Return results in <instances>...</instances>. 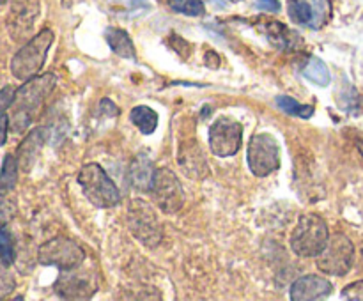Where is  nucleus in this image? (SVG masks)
<instances>
[{
    "mask_svg": "<svg viewBox=\"0 0 363 301\" xmlns=\"http://www.w3.org/2000/svg\"><path fill=\"white\" fill-rule=\"evenodd\" d=\"M55 74L46 73L41 76H32L16 91V98L13 103V130L16 133L23 131L30 124L32 117L38 112L39 106L45 103L50 92L55 87Z\"/></svg>",
    "mask_w": 363,
    "mask_h": 301,
    "instance_id": "nucleus-1",
    "label": "nucleus"
},
{
    "mask_svg": "<svg viewBox=\"0 0 363 301\" xmlns=\"http://www.w3.org/2000/svg\"><path fill=\"white\" fill-rule=\"evenodd\" d=\"M78 183H80L85 197L96 208L108 209L121 202V193L117 190L116 183L110 179L108 174L98 163H89V165H85L80 170V174H78Z\"/></svg>",
    "mask_w": 363,
    "mask_h": 301,
    "instance_id": "nucleus-2",
    "label": "nucleus"
},
{
    "mask_svg": "<svg viewBox=\"0 0 363 301\" xmlns=\"http://www.w3.org/2000/svg\"><path fill=\"white\" fill-rule=\"evenodd\" d=\"M126 223L130 232L140 241L144 246L156 248L163 239V227L158 215L149 202L135 198L130 202L126 212Z\"/></svg>",
    "mask_w": 363,
    "mask_h": 301,
    "instance_id": "nucleus-3",
    "label": "nucleus"
},
{
    "mask_svg": "<svg viewBox=\"0 0 363 301\" xmlns=\"http://www.w3.org/2000/svg\"><path fill=\"white\" fill-rule=\"evenodd\" d=\"M53 42V32L45 28L39 34H35L20 52L11 60V73L18 80H28L35 76L43 66H45L46 55Z\"/></svg>",
    "mask_w": 363,
    "mask_h": 301,
    "instance_id": "nucleus-4",
    "label": "nucleus"
},
{
    "mask_svg": "<svg viewBox=\"0 0 363 301\" xmlns=\"http://www.w3.org/2000/svg\"><path fill=\"white\" fill-rule=\"evenodd\" d=\"M330 239L328 227L318 215H303L291 236V248L300 257H318Z\"/></svg>",
    "mask_w": 363,
    "mask_h": 301,
    "instance_id": "nucleus-5",
    "label": "nucleus"
},
{
    "mask_svg": "<svg viewBox=\"0 0 363 301\" xmlns=\"http://www.w3.org/2000/svg\"><path fill=\"white\" fill-rule=\"evenodd\" d=\"M354 248L350 237L344 234H333L328 243L318 255V268L326 275L344 276L353 266Z\"/></svg>",
    "mask_w": 363,
    "mask_h": 301,
    "instance_id": "nucleus-6",
    "label": "nucleus"
},
{
    "mask_svg": "<svg viewBox=\"0 0 363 301\" xmlns=\"http://www.w3.org/2000/svg\"><path fill=\"white\" fill-rule=\"evenodd\" d=\"M248 166L257 177H266L280 166V147L268 133L254 135L248 144Z\"/></svg>",
    "mask_w": 363,
    "mask_h": 301,
    "instance_id": "nucleus-7",
    "label": "nucleus"
},
{
    "mask_svg": "<svg viewBox=\"0 0 363 301\" xmlns=\"http://www.w3.org/2000/svg\"><path fill=\"white\" fill-rule=\"evenodd\" d=\"M84 259V248L69 237H55L39 248V262L45 266H57L59 269L78 268Z\"/></svg>",
    "mask_w": 363,
    "mask_h": 301,
    "instance_id": "nucleus-8",
    "label": "nucleus"
},
{
    "mask_svg": "<svg viewBox=\"0 0 363 301\" xmlns=\"http://www.w3.org/2000/svg\"><path fill=\"white\" fill-rule=\"evenodd\" d=\"M149 191L155 197V202L158 204V208H162V211L169 212V215H174V212H177L183 208V186H181L179 179H177L172 170H155Z\"/></svg>",
    "mask_w": 363,
    "mask_h": 301,
    "instance_id": "nucleus-9",
    "label": "nucleus"
},
{
    "mask_svg": "<svg viewBox=\"0 0 363 301\" xmlns=\"http://www.w3.org/2000/svg\"><path fill=\"white\" fill-rule=\"evenodd\" d=\"M98 290V276L92 271H82L80 266L62 269L55 282V293L64 300H89Z\"/></svg>",
    "mask_w": 363,
    "mask_h": 301,
    "instance_id": "nucleus-10",
    "label": "nucleus"
},
{
    "mask_svg": "<svg viewBox=\"0 0 363 301\" xmlns=\"http://www.w3.org/2000/svg\"><path fill=\"white\" fill-rule=\"evenodd\" d=\"M243 126L233 119H218L209 130V147L215 156L229 158L241 147Z\"/></svg>",
    "mask_w": 363,
    "mask_h": 301,
    "instance_id": "nucleus-11",
    "label": "nucleus"
},
{
    "mask_svg": "<svg viewBox=\"0 0 363 301\" xmlns=\"http://www.w3.org/2000/svg\"><path fill=\"white\" fill-rule=\"evenodd\" d=\"M287 13L294 23L321 28L332 16V4L330 0H289Z\"/></svg>",
    "mask_w": 363,
    "mask_h": 301,
    "instance_id": "nucleus-12",
    "label": "nucleus"
},
{
    "mask_svg": "<svg viewBox=\"0 0 363 301\" xmlns=\"http://www.w3.org/2000/svg\"><path fill=\"white\" fill-rule=\"evenodd\" d=\"M39 16L38 0H13L9 16H7V28L13 39L20 41L32 32L35 18Z\"/></svg>",
    "mask_w": 363,
    "mask_h": 301,
    "instance_id": "nucleus-13",
    "label": "nucleus"
},
{
    "mask_svg": "<svg viewBox=\"0 0 363 301\" xmlns=\"http://www.w3.org/2000/svg\"><path fill=\"white\" fill-rule=\"evenodd\" d=\"M333 290V285L330 280L323 278L318 275L301 276L300 280L293 283L291 287V300L294 301H311L321 300V297L330 296Z\"/></svg>",
    "mask_w": 363,
    "mask_h": 301,
    "instance_id": "nucleus-14",
    "label": "nucleus"
},
{
    "mask_svg": "<svg viewBox=\"0 0 363 301\" xmlns=\"http://www.w3.org/2000/svg\"><path fill=\"white\" fill-rule=\"evenodd\" d=\"M45 137H46V131L43 127H35L32 130L30 133L25 137V140L21 142L20 147H18V165L28 172L32 169V165L35 163L38 159L39 152H41L43 144H45Z\"/></svg>",
    "mask_w": 363,
    "mask_h": 301,
    "instance_id": "nucleus-15",
    "label": "nucleus"
},
{
    "mask_svg": "<svg viewBox=\"0 0 363 301\" xmlns=\"http://www.w3.org/2000/svg\"><path fill=\"white\" fill-rule=\"evenodd\" d=\"M152 176H155V165L149 159L147 154H138L137 158L131 161L130 170H128V177H130V183L135 190L140 191H149L151 188Z\"/></svg>",
    "mask_w": 363,
    "mask_h": 301,
    "instance_id": "nucleus-16",
    "label": "nucleus"
},
{
    "mask_svg": "<svg viewBox=\"0 0 363 301\" xmlns=\"http://www.w3.org/2000/svg\"><path fill=\"white\" fill-rule=\"evenodd\" d=\"M266 34H268L269 41L273 42L275 46L282 50H294L298 48V45L301 42L300 35L294 34L293 30L282 25L280 21H269L266 25Z\"/></svg>",
    "mask_w": 363,
    "mask_h": 301,
    "instance_id": "nucleus-17",
    "label": "nucleus"
},
{
    "mask_svg": "<svg viewBox=\"0 0 363 301\" xmlns=\"http://www.w3.org/2000/svg\"><path fill=\"white\" fill-rule=\"evenodd\" d=\"M106 42L112 48L116 55L124 57V59H135V46L131 41L130 34L121 28H108L106 30Z\"/></svg>",
    "mask_w": 363,
    "mask_h": 301,
    "instance_id": "nucleus-18",
    "label": "nucleus"
},
{
    "mask_svg": "<svg viewBox=\"0 0 363 301\" xmlns=\"http://www.w3.org/2000/svg\"><path fill=\"white\" fill-rule=\"evenodd\" d=\"M130 119L144 135L155 133L156 126H158V113L145 105L135 106L130 113Z\"/></svg>",
    "mask_w": 363,
    "mask_h": 301,
    "instance_id": "nucleus-19",
    "label": "nucleus"
},
{
    "mask_svg": "<svg viewBox=\"0 0 363 301\" xmlns=\"http://www.w3.org/2000/svg\"><path fill=\"white\" fill-rule=\"evenodd\" d=\"M303 76L307 80H311L312 84L321 85V87H326L330 84V80H332L326 64L321 59H318V57H311L307 60V64L303 66Z\"/></svg>",
    "mask_w": 363,
    "mask_h": 301,
    "instance_id": "nucleus-20",
    "label": "nucleus"
},
{
    "mask_svg": "<svg viewBox=\"0 0 363 301\" xmlns=\"http://www.w3.org/2000/svg\"><path fill=\"white\" fill-rule=\"evenodd\" d=\"M18 159L13 154H7L4 158L2 172H0V195H7L14 190L18 181Z\"/></svg>",
    "mask_w": 363,
    "mask_h": 301,
    "instance_id": "nucleus-21",
    "label": "nucleus"
},
{
    "mask_svg": "<svg viewBox=\"0 0 363 301\" xmlns=\"http://www.w3.org/2000/svg\"><path fill=\"white\" fill-rule=\"evenodd\" d=\"M275 103L279 105V108L282 110V112L289 113V115L301 117V119H308V117L314 115V106L301 105V103L289 98V96H279V98L275 99Z\"/></svg>",
    "mask_w": 363,
    "mask_h": 301,
    "instance_id": "nucleus-22",
    "label": "nucleus"
},
{
    "mask_svg": "<svg viewBox=\"0 0 363 301\" xmlns=\"http://www.w3.org/2000/svg\"><path fill=\"white\" fill-rule=\"evenodd\" d=\"M169 6L176 13L186 14V16H202L206 13L202 0H169Z\"/></svg>",
    "mask_w": 363,
    "mask_h": 301,
    "instance_id": "nucleus-23",
    "label": "nucleus"
},
{
    "mask_svg": "<svg viewBox=\"0 0 363 301\" xmlns=\"http://www.w3.org/2000/svg\"><path fill=\"white\" fill-rule=\"evenodd\" d=\"M7 268H9V266L4 264V262L0 261V300L9 296V294L14 290V287H16L13 273H11Z\"/></svg>",
    "mask_w": 363,
    "mask_h": 301,
    "instance_id": "nucleus-24",
    "label": "nucleus"
},
{
    "mask_svg": "<svg viewBox=\"0 0 363 301\" xmlns=\"http://www.w3.org/2000/svg\"><path fill=\"white\" fill-rule=\"evenodd\" d=\"M0 261L7 266H11L14 262L13 241H11L9 234L2 229H0Z\"/></svg>",
    "mask_w": 363,
    "mask_h": 301,
    "instance_id": "nucleus-25",
    "label": "nucleus"
},
{
    "mask_svg": "<svg viewBox=\"0 0 363 301\" xmlns=\"http://www.w3.org/2000/svg\"><path fill=\"white\" fill-rule=\"evenodd\" d=\"M14 212H16L14 202L9 200L6 195H0V229H4L13 220Z\"/></svg>",
    "mask_w": 363,
    "mask_h": 301,
    "instance_id": "nucleus-26",
    "label": "nucleus"
},
{
    "mask_svg": "<svg viewBox=\"0 0 363 301\" xmlns=\"http://www.w3.org/2000/svg\"><path fill=\"white\" fill-rule=\"evenodd\" d=\"M169 45H170V48H172L177 55L183 57V59H188V57H190L191 45L188 41H184L183 38H179V35H176V34L170 35Z\"/></svg>",
    "mask_w": 363,
    "mask_h": 301,
    "instance_id": "nucleus-27",
    "label": "nucleus"
},
{
    "mask_svg": "<svg viewBox=\"0 0 363 301\" xmlns=\"http://www.w3.org/2000/svg\"><path fill=\"white\" fill-rule=\"evenodd\" d=\"M14 98H16V89L11 87V85H7V87H4L2 91H0V115H2L7 108L13 106Z\"/></svg>",
    "mask_w": 363,
    "mask_h": 301,
    "instance_id": "nucleus-28",
    "label": "nucleus"
},
{
    "mask_svg": "<svg viewBox=\"0 0 363 301\" xmlns=\"http://www.w3.org/2000/svg\"><path fill=\"white\" fill-rule=\"evenodd\" d=\"M342 297H344V300L363 301V280H360V282L350 283L347 287H344Z\"/></svg>",
    "mask_w": 363,
    "mask_h": 301,
    "instance_id": "nucleus-29",
    "label": "nucleus"
},
{
    "mask_svg": "<svg viewBox=\"0 0 363 301\" xmlns=\"http://www.w3.org/2000/svg\"><path fill=\"white\" fill-rule=\"evenodd\" d=\"M257 7L262 11H268V13H277V11H280V2L279 0H259Z\"/></svg>",
    "mask_w": 363,
    "mask_h": 301,
    "instance_id": "nucleus-30",
    "label": "nucleus"
},
{
    "mask_svg": "<svg viewBox=\"0 0 363 301\" xmlns=\"http://www.w3.org/2000/svg\"><path fill=\"white\" fill-rule=\"evenodd\" d=\"M204 62H206V66H208V67H213V69H216V67L220 66V57H218V53L213 52V50H209V52H206Z\"/></svg>",
    "mask_w": 363,
    "mask_h": 301,
    "instance_id": "nucleus-31",
    "label": "nucleus"
},
{
    "mask_svg": "<svg viewBox=\"0 0 363 301\" xmlns=\"http://www.w3.org/2000/svg\"><path fill=\"white\" fill-rule=\"evenodd\" d=\"M99 108H101L103 113H106V115H119V110H117V106L113 105L110 99H103L101 105H99Z\"/></svg>",
    "mask_w": 363,
    "mask_h": 301,
    "instance_id": "nucleus-32",
    "label": "nucleus"
},
{
    "mask_svg": "<svg viewBox=\"0 0 363 301\" xmlns=\"http://www.w3.org/2000/svg\"><path fill=\"white\" fill-rule=\"evenodd\" d=\"M7 130H9V119L7 115H0V145L6 144L7 140Z\"/></svg>",
    "mask_w": 363,
    "mask_h": 301,
    "instance_id": "nucleus-33",
    "label": "nucleus"
},
{
    "mask_svg": "<svg viewBox=\"0 0 363 301\" xmlns=\"http://www.w3.org/2000/svg\"><path fill=\"white\" fill-rule=\"evenodd\" d=\"M358 145H360V151H362V154H363V142H360V144H358Z\"/></svg>",
    "mask_w": 363,
    "mask_h": 301,
    "instance_id": "nucleus-34",
    "label": "nucleus"
},
{
    "mask_svg": "<svg viewBox=\"0 0 363 301\" xmlns=\"http://www.w3.org/2000/svg\"><path fill=\"white\" fill-rule=\"evenodd\" d=\"M230 2H240V0H230Z\"/></svg>",
    "mask_w": 363,
    "mask_h": 301,
    "instance_id": "nucleus-35",
    "label": "nucleus"
}]
</instances>
